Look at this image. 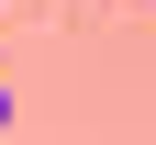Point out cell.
<instances>
[{
  "instance_id": "6da1fadb",
  "label": "cell",
  "mask_w": 156,
  "mask_h": 145,
  "mask_svg": "<svg viewBox=\"0 0 156 145\" xmlns=\"http://www.w3.org/2000/svg\"><path fill=\"white\" fill-rule=\"evenodd\" d=\"M0 134H11V89H0Z\"/></svg>"
}]
</instances>
